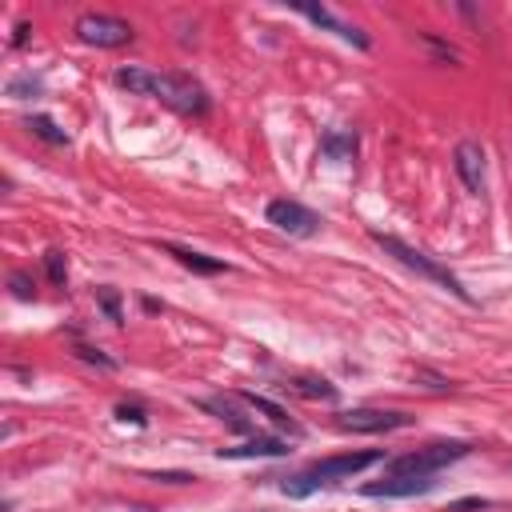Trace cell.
<instances>
[{
  "instance_id": "obj_14",
  "label": "cell",
  "mask_w": 512,
  "mask_h": 512,
  "mask_svg": "<svg viewBox=\"0 0 512 512\" xmlns=\"http://www.w3.org/2000/svg\"><path fill=\"white\" fill-rule=\"evenodd\" d=\"M284 388L288 392H300L308 400H336V384H328L324 376H288Z\"/></svg>"
},
{
  "instance_id": "obj_20",
  "label": "cell",
  "mask_w": 512,
  "mask_h": 512,
  "mask_svg": "<svg viewBox=\"0 0 512 512\" xmlns=\"http://www.w3.org/2000/svg\"><path fill=\"white\" fill-rule=\"evenodd\" d=\"M8 284H12V296H16V300H32V296H36V288H32V280H28L24 272H12Z\"/></svg>"
},
{
  "instance_id": "obj_21",
  "label": "cell",
  "mask_w": 512,
  "mask_h": 512,
  "mask_svg": "<svg viewBox=\"0 0 512 512\" xmlns=\"http://www.w3.org/2000/svg\"><path fill=\"white\" fill-rule=\"evenodd\" d=\"M76 356H80V360H92V364H100V368H116L112 356H104L100 348H88V344H76Z\"/></svg>"
},
{
  "instance_id": "obj_11",
  "label": "cell",
  "mask_w": 512,
  "mask_h": 512,
  "mask_svg": "<svg viewBox=\"0 0 512 512\" xmlns=\"http://www.w3.org/2000/svg\"><path fill=\"white\" fill-rule=\"evenodd\" d=\"M292 448L280 440V436H252L244 444H232V448H220L216 456L220 460H260V456H288Z\"/></svg>"
},
{
  "instance_id": "obj_13",
  "label": "cell",
  "mask_w": 512,
  "mask_h": 512,
  "mask_svg": "<svg viewBox=\"0 0 512 512\" xmlns=\"http://www.w3.org/2000/svg\"><path fill=\"white\" fill-rule=\"evenodd\" d=\"M164 252H168V256H176L184 268H192V272H200V276H216V272H224V268H228L224 260H216V256H204V252H196V248H184V244H164Z\"/></svg>"
},
{
  "instance_id": "obj_18",
  "label": "cell",
  "mask_w": 512,
  "mask_h": 512,
  "mask_svg": "<svg viewBox=\"0 0 512 512\" xmlns=\"http://www.w3.org/2000/svg\"><path fill=\"white\" fill-rule=\"evenodd\" d=\"M44 268H48V280L64 288V280H68V260H64L60 248H48V252H44Z\"/></svg>"
},
{
  "instance_id": "obj_3",
  "label": "cell",
  "mask_w": 512,
  "mask_h": 512,
  "mask_svg": "<svg viewBox=\"0 0 512 512\" xmlns=\"http://www.w3.org/2000/svg\"><path fill=\"white\" fill-rule=\"evenodd\" d=\"M372 240H376V244H380V248H384L388 256H396V260H400L404 268H412L416 276H424V280H432V284H440V288H448L452 296H460L464 304H472V296H468V288H464V284H460V280H456V276H452V272H448V268H444L440 260H432L428 252H420V248H412V244H404L400 236H388V232H376V228H372Z\"/></svg>"
},
{
  "instance_id": "obj_6",
  "label": "cell",
  "mask_w": 512,
  "mask_h": 512,
  "mask_svg": "<svg viewBox=\"0 0 512 512\" xmlns=\"http://www.w3.org/2000/svg\"><path fill=\"white\" fill-rule=\"evenodd\" d=\"M336 424L344 432H396V428H408L412 416L396 412V408H348V412H340Z\"/></svg>"
},
{
  "instance_id": "obj_17",
  "label": "cell",
  "mask_w": 512,
  "mask_h": 512,
  "mask_svg": "<svg viewBox=\"0 0 512 512\" xmlns=\"http://www.w3.org/2000/svg\"><path fill=\"white\" fill-rule=\"evenodd\" d=\"M24 128H32V136H40V140H48V144H68V132L56 128L48 116H28Z\"/></svg>"
},
{
  "instance_id": "obj_5",
  "label": "cell",
  "mask_w": 512,
  "mask_h": 512,
  "mask_svg": "<svg viewBox=\"0 0 512 512\" xmlns=\"http://www.w3.org/2000/svg\"><path fill=\"white\" fill-rule=\"evenodd\" d=\"M76 36L80 44H92V48H124L132 40V24L108 12H84L76 20Z\"/></svg>"
},
{
  "instance_id": "obj_4",
  "label": "cell",
  "mask_w": 512,
  "mask_h": 512,
  "mask_svg": "<svg viewBox=\"0 0 512 512\" xmlns=\"http://www.w3.org/2000/svg\"><path fill=\"white\" fill-rule=\"evenodd\" d=\"M468 452H472V444H468V440H436V444H424V448H416V452H404V456H396V460L388 464V472L436 476L440 468H448V464L464 460Z\"/></svg>"
},
{
  "instance_id": "obj_1",
  "label": "cell",
  "mask_w": 512,
  "mask_h": 512,
  "mask_svg": "<svg viewBox=\"0 0 512 512\" xmlns=\"http://www.w3.org/2000/svg\"><path fill=\"white\" fill-rule=\"evenodd\" d=\"M112 84L128 88L136 96L160 100L180 116H204L208 112V92L188 76H168V72H156V68H144V64H120L112 72Z\"/></svg>"
},
{
  "instance_id": "obj_15",
  "label": "cell",
  "mask_w": 512,
  "mask_h": 512,
  "mask_svg": "<svg viewBox=\"0 0 512 512\" xmlns=\"http://www.w3.org/2000/svg\"><path fill=\"white\" fill-rule=\"evenodd\" d=\"M240 400H244V404H248V408H252V412H264V416H268V420H272V424H276V428H288V432H292V436H296V432H300V428H296V424H292V420H288V412H284V408H280V404H272V400H264V396H256V392H240Z\"/></svg>"
},
{
  "instance_id": "obj_22",
  "label": "cell",
  "mask_w": 512,
  "mask_h": 512,
  "mask_svg": "<svg viewBox=\"0 0 512 512\" xmlns=\"http://www.w3.org/2000/svg\"><path fill=\"white\" fill-rule=\"evenodd\" d=\"M100 304H104V312H108L116 324L124 320V316H120V304H116V292H108V288H104V292H100Z\"/></svg>"
},
{
  "instance_id": "obj_24",
  "label": "cell",
  "mask_w": 512,
  "mask_h": 512,
  "mask_svg": "<svg viewBox=\"0 0 512 512\" xmlns=\"http://www.w3.org/2000/svg\"><path fill=\"white\" fill-rule=\"evenodd\" d=\"M32 36V24H16V36H12V48H24Z\"/></svg>"
},
{
  "instance_id": "obj_12",
  "label": "cell",
  "mask_w": 512,
  "mask_h": 512,
  "mask_svg": "<svg viewBox=\"0 0 512 512\" xmlns=\"http://www.w3.org/2000/svg\"><path fill=\"white\" fill-rule=\"evenodd\" d=\"M240 404H244L240 396H204V400H200V408L212 412V416H220L228 428H236V432H252L256 424L248 420V412H244Z\"/></svg>"
},
{
  "instance_id": "obj_8",
  "label": "cell",
  "mask_w": 512,
  "mask_h": 512,
  "mask_svg": "<svg viewBox=\"0 0 512 512\" xmlns=\"http://www.w3.org/2000/svg\"><path fill=\"white\" fill-rule=\"evenodd\" d=\"M452 168H456V176H460V184L472 192V196H480L484 192V148L476 144V140H464V144H456V152H452Z\"/></svg>"
},
{
  "instance_id": "obj_23",
  "label": "cell",
  "mask_w": 512,
  "mask_h": 512,
  "mask_svg": "<svg viewBox=\"0 0 512 512\" xmlns=\"http://www.w3.org/2000/svg\"><path fill=\"white\" fill-rule=\"evenodd\" d=\"M116 420H124V424H128V420H132V424H144V408H136V404H132V408L120 404V408H116Z\"/></svg>"
},
{
  "instance_id": "obj_16",
  "label": "cell",
  "mask_w": 512,
  "mask_h": 512,
  "mask_svg": "<svg viewBox=\"0 0 512 512\" xmlns=\"http://www.w3.org/2000/svg\"><path fill=\"white\" fill-rule=\"evenodd\" d=\"M320 148H324V156H336V160H352V152H356V132H348V128H340V132H328Z\"/></svg>"
},
{
  "instance_id": "obj_9",
  "label": "cell",
  "mask_w": 512,
  "mask_h": 512,
  "mask_svg": "<svg viewBox=\"0 0 512 512\" xmlns=\"http://www.w3.org/2000/svg\"><path fill=\"white\" fill-rule=\"evenodd\" d=\"M432 476H412V472H388L376 484H364V496H420L432 492Z\"/></svg>"
},
{
  "instance_id": "obj_10",
  "label": "cell",
  "mask_w": 512,
  "mask_h": 512,
  "mask_svg": "<svg viewBox=\"0 0 512 512\" xmlns=\"http://www.w3.org/2000/svg\"><path fill=\"white\" fill-rule=\"evenodd\" d=\"M296 12L300 16H308L312 24H320V28H328V32H336L340 40H348V44H356V48H368V36L356 28V24H348V20H340V16H332L324 4L316 8V4H296Z\"/></svg>"
},
{
  "instance_id": "obj_7",
  "label": "cell",
  "mask_w": 512,
  "mask_h": 512,
  "mask_svg": "<svg viewBox=\"0 0 512 512\" xmlns=\"http://www.w3.org/2000/svg\"><path fill=\"white\" fill-rule=\"evenodd\" d=\"M264 216H268L272 228H280L288 236H312V232H320V216L312 208H304L300 200H272L264 208Z\"/></svg>"
},
{
  "instance_id": "obj_19",
  "label": "cell",
  "mask_w": 512,
  "mask_h": 512,
  "mask_svg": "<svg viewBox=\"0 0 512 512\" xmlns=\"http://www.w3.org/2000/svg\"><path fill=\"white\" fill-rule=\"evenodd\" d=\"M36 92H40V80H32V76L8 80V96H16V100H28V96H36Z\"/></svg>"
},
{
  "instance_id": "obj_2",
  "label": "cell",
  "mask_w": 512,
  "mask_h": 512,
  "mask_svg": "<svg viewBox=\"0 0 512 512\" xmlns=\"http://www.w3.org/2000/svg\"><path fill=\"white\" fill-rule=\"evenodd\" d=\"M380 460H384V452H376V448H364V452H340V456H328V460L308 464V468L296 472V476H284V480H280V492H284V496H312L316 488L352 480L356 472H364V468H372V464H380Z\"/></svg>"
}]
</instances>
